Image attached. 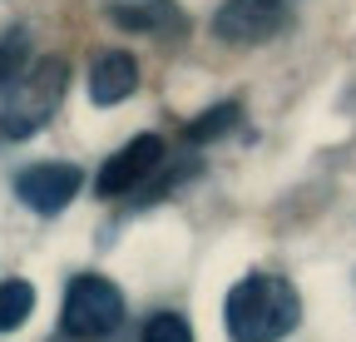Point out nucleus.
<instances>
[{"mask_svg":"<svg viewBox=\"0 0 356 342\" xmlns=\"http://www.w3.org/2000/svg\"><path fill=\"white\" fill-rule=\"evenodd\" d=\"M25 65H30V35L15 25V30L0 35V90H6V84H10Z\"/></svg>","mask_w":356,"mask_h":342,"instance_id":"11","label":"nucleus"},{"mask_svg":"<svg viewBox=\"0 0 356 342\" xmlns=\"http://www.w3.org/2000/svg\"><path fill=\"white\" fill-rule=\"evenodd\" d=\"M30 313H35V288L25 278H6V283H0V332L25 327Z\"/></svg>","mask_w":356,"mask_h":342,"instance_id":"8","label":"nucleus"},{"mask_svg":"<svg viewBox=\"0 0 356 342\" xmlns=\"http://www.w3.org/2000/svg\"><path fill=\"white\" fill-rule=\"evenodd\" d=\"M238 119H243V104H233V100H228V104H213V109H203L198 119H188V124H184V139H188V144L222 139V134H228Z\"/></svg>","mask_w":356,"mask_h":342,"instance_id":"9","label":"nucleus"},{"mask_svg":"<svg viewBox=\"0 0 356 342\" xmlns=\"http://www.w3.org/2000/svg\"><path fill=\"white\" fill-rule=\"evenodd\" d=\"M297 0H222L213 15V35L228 45H267L287 30Z\"/></svg>","mask_w":356,"mask_h":342,"instance_id":"4","label":"nucleus"},{"mask_svg":"<svg viewBox=\"0 0 356 342\" xmlns=\"http://www.w3.org/2000/svg\"><path fill=\"white\" fill-rule=\"evenodd\" d=\"M163 164V139L159 134H139V139H129L119 154L104 159V169L95 174V194L99 199H124L134 189H144L154 179V169Z\"/></svg>","mask_w":356,"mask_h":342,"instance_id":"6","label":"nucleus"},{"mask_svg":"<svg viewBox=\"0 0 356 342\" xmlns=\"http://www.w3.org/2000/svg\"><path fill=\"white\" fill-rule=\"evenodd\" d=\"M0 139H30L55 119L65 100V60H35L0 90Z\"/></svg>","mask_w":356,"mask_h":342,"instance_id":"2","label":"nucleus"},{"mask_svg":"<svg viewBox=\"0 0 356 342\" xmlns=\"http://www.w3.org/2000/svg\"><path fill=\"white\" fill-rule=\"evenodd\" d=\"M134 90H139V60H134L129 50H104V55H95V65H89V100H95L99 109L124 104Z\"/></svg>","mask_w":356,"mask_h":342,"instance_id":"7","label":"nucleus"},{"mask_svg":"<svg viewBox=\"0 0 356 342\" xmlns=\"http://www.w3.org/2000/svg\"><path fill=\"white\" fill-rule=\"evenodd\" d=\"M124 293L99 278V273H79L65 288V308H60V332L74 342H104L124 327Z\"/></svg>","mask_w":356,"mask_h":342,"instance_id":"3","label":"nucleus"},{"mask_svg":"<svg viewBox=\"0 0 356 342\" xmlns=\"http://www.w3.org/2000/svg\"><path fill=\"white\" fill-rule=\"evenodd\" d=\"M109 15L124 30H168V25H178V15L168 6H159V0H154V6H114Z\"/></svg>","mask_w":356,"mask_h":342,"instance_id":"10","label":"nucleus"},{"mask_svg":"<svg viewBox=\"0 0 356 342\" xmlns=\"http://www.w3.org/2000/svg\"><path fill=\"white\" fill-rule=\"evenodd\" d=\"M139 342H193V327L184 313H154L139 327Z\"/></svg>","mask_w":356,"mask_h":342,"instance_id":"12","label":"nucleus"},{"mask_svg":"<svg viewBox=\"0 0 356 342\" xmlns=\"http://www.w3.org/2000/svg\"><path fill=\"white\" fill-rule=\"evenodd\" d=\"M302 322V293L282 273H248L228 288L222 327L233 342H282Z\"/></svg>","mask_w":356,"mask_h":342,"instance_id":"1","label":"nucleus"},{"mask_svg":"<svg viewBox=\"0 0 356 342\" xmlns=\"http://www.w3.org/2000/svg\"><path fill=\"white\" fill-rule=\"evenodd\" d=\"M84 189V169L79 164H65V159H44V164H25L15 174V199L40 213V219H55L65 213Z\"/></svg>","mask_w":356,"mask_h":342,"instance_id":"5","label":"nucleus"}]
</instances>
